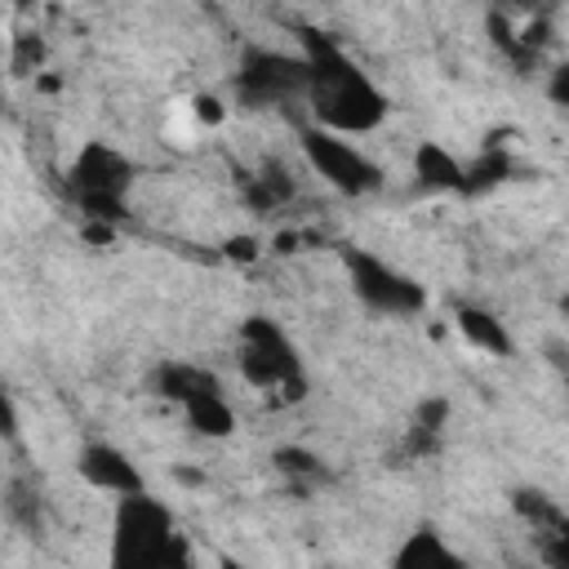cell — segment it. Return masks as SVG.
<instances>
[{"label": "cell", "mask_w": 569, "mask_h": 569, "mask_svg": "<svg viewBox=\"0 0 569 569\" xmlns=\"http://www.w3.org/2000/svg\"><path fill=\"white\" fill-rule=\"evenodd\" d=\"M40 62H44V40L18 36L13 40V53H9V71L13 76H31V71H40Z\"/></svg>", "instance_id": "cell-19"}, {"label": "cell", "mask_w": 569, "mask_h": 569, "mask_svg": "<svg viewBox=\"0 0 569 569\" xmlns=\"http://www.w3.org/2000/svg\"><path fill=\"white\" fill-rule=\"evenodd\" d=\"M191 116H196L200 124H222L227 107H222V98H213V93H196V98H191Z\"/></svg>", "instance_id": "cell-22"}, {"label": "cell", "mask_w": 569, "mask_h": 569, "mask_svg": "<svg viewBox=\"0 0 569 569\" xmlns=\"http://www.w3.org/2000/svg\"><path fill=\"white\" fill-rule=\"evenodd\" d=\"M342 267H347V280H351V293L369 307V311H378V316H418L422 307H427V289L409 276V271H400V267H391L387 258H378V253H369V249H342Z\"/></svg>", "instance_id": "cell-6"}, {"label": "cell", "mask_w": 569, "mask_h": 569, "mask_svg": "<svg viewBox=\"0 0 569 569\" xmlns=\"http://www.w3.org/2000/svg\"><path fill=\"white\" fill-rule=\"evenodd\" d=\"M565 387H569V365H565Z\"/></svg>", "instance_id": "cell-29"}, {"label": "cell", "mask_w": 569, "mask_h": 569, "mask_svg": "<svg viewBox=\"0 0 569 569\" xmlns=\"http://www.w3.org/2000/svg\"><path fill=\"white\" fill-rule=\"evenodd\" d=\"M391 569H467V560L449 547V538L431 525H418L400 538V547L391 551Z\"/></svg>", "instance_id": "cell-9"}, {"label": "cell", "mask_w": 569, "mask_h": 569, "mask_svg": "<svg viewBox=\"0 0 569 569\" xmlns=\"http://www.w3.org/2000/svg\"><path fill=\"white\" fill-rule=\"evenodd\" d=\"M560 311H565V316H569V293H565V298H560Z\"/></svg>", "instance_id": "cell-28"}, {"label": "cell", "mask_w": 569, "mask_h": 569, "mask_svg": "<svg viewBox=\"0 0 569 569\" xmlns=\"http://www.w3.org/2000/svg\"><path fill=\"white\" fill-rule=\"evenodd\" d=\"M507 173H511V160H507V151L489 147V151H480V156L467 164V178H462V196L489 191V187H498Z\"/></svg>", "instance_id": "cell-15"}, {"label": "cell", "mask_w": 569, "mask_h": 569, "mask_svg": "<svg viewBox=\"0 0 569 569\" xmlns=\"http://www.w3.org/2000/svg\"><path fill=\"white\" fill-rule=\"evenodd\" d=\"M511 511H516V516H520V520H525L533 533L551 529V525L565 516V511H560V507H556V502H551L542 489H516V493H511Z\"/></svg>", "instance_id": "cell-16"}, {"label": "cell", "mask_w": 569, "mask_h": 569, "mask_svg": "<svg viewBox=\"0 0 569 569\" xmlns=\"http://www.w3.org/2000/svg\"><path fill=\"white\" fill-rule=\"evenodd\" d=\"M271 462H276V471L284 480H298V485H320L325 480V462L311 449H302V445H280L271 453Z\"/></svg>", "instance_id": "cell-14"}, {"label": "cell", "mask_w": 569, "mask_h": 569, "mask_svg": "<svg viewBox=\"0 0 569 569\" xmlns=\"http://www.w3.org/2000/svg\"><path fill=\"white\" fill-rule=\"evenodd\" d=\"M151 387H156L160 400H169V405L182 409L187 400H196L200 391H218L222 382H218V373H209V369H200V365H187V360H160L156 373H151Z\"/></svg>", "instance_id": "cell-11"}, {"label": "cell", "mask_w": 569, "mask_h": 569, "mask_svg": "<svg viewBox=\"0 0 569 569\" xmlns=\"http://www.w3.org/2000/svg\"><path fill=\"white\" fill-rule=\"evenodd\" d=\"M258 253H262L258 236H227V244H222V258H231V262H258Z\"/></svg>", "instance_id": "cell-21"}, {"label": "cell", "mask_w": 569, "mask_h": 569, "mask_svg": "<svg viewBox=\"0 0 569 569\" xmlns=\"http://www.w3.org/2000/svg\"><path fill=\"white\" fill-rule=\"evenodd\" d=\"M67 191L84 222H124L129 218V191H133V160L116 151L111 142H80V151L67 164Z\"/></svg>", "instance_id": "cell-4"}, {"label": "cell", "mask_w": 569, "mask_h": 569, "mask_svg": "<svg viewBox=\"0 0 569 569\" xmlns=\"http://www.w3.org/2000/svg\"><path fill=\"white\" fill-rule=\"evenodd\" d=\"M80 236H84L89 244H111V240H116V227H111V222H84Z\"/></svg>", "instance_id": "cell-24"}, {"label": "cell", "mask_w": 569, "mask_h": 569, "mask_svg": "<svg viewBox=\"0 0 569 569\" xmlns=\"http://www.w3.org/2000/svg\"><path fill=\"white\" fill-rule=\"evenodd\" d=\"M293 244H298L293 231H280V236H276V253H293Z\"/></svg>", "instance_id": "cell-25"}, {"label": "cell", "mask_w": 569, "mask_h": 569, "mask_svg": "<svg viewBox=\"0 0 569 569\" xmlns=\"http://www.w3.org/2000/svg\"><path fill=\"white\" fill-rule=\"evenodd\" d=\"M298 147L307 156V164L338 191V196H373L382 187V169L351 142V138H338L329 129H316V124H302L298 129Z\"/></svg>", "instance_id": "cell-7"}, {"label": "cell", "mask_w": 569, "mask_h": 569, "mask_svg": "<svg viewBox=\"0 0 569 569\" xmlns=\"http://www.w3.org/2000/svg\"><path fill=\"white\" fill-rule=\"evenodd\" d=\"M453 329L462 333V342H471V347L485 351V356H498V360H511V356H516L511 329H507L489 307H476V302L453 307Z\"/></svg>", "instance_id": "cell-10"}, {"label": "cell", "mask_w": 569, "mask_h": 569, "mask_svg": "<svg viewBox=\"0 0 569 569\" xmlns=\"http://www.w3.org/2000/svg\"><path fill=\"white\" fill-rule=\"evenodd\" d=\"M307 84H311V67L298 53L284 49H262L249 44L240 67H236V102L240 107H284V102H307Z\"/></svg>", "instance_id": "cell-5"}, {"label": "cell", "mask_w": 569, "mask_h": 569, "mask_svg": "<svg viewBox=\"0 0 569 569\" xmlns=\"http://www.w3.org/2000/svg\"><path fill=\"white\" fill-rule=\"evenodd\" d=\"M489 36H493V44H498V49H502L511 62H520V67L538 58V53H529V49H525L520 27H511V18H507V13H489Z\"/></svg>", "instance_id": "cell-17"}, {"label": "cell", "mask_w": 569, "mask_h": 569, "mask_svg": "<svg viewBox=\"0 0 569 569\" xmlns=\"http://www.w3.org/2000/svg\"><path fill=\"white\" fill-rule=\"evenodd\" d=\"M218 569H249L244 560H236V556H218Z\"/></svg>", "instance_id": "cell-26"}, {"label": "cell", "mask_w": 569, "mask_h": 569, "mask_svg": "<svg viewBox=\"0 0 569 569\" xmlns=\"http://www.w3.org/2000/svg\"><path fill=\"white\" fill-rule=\"evenodd\" d=\"M547 93H551V102L569 107V62H560V67L551 71V80H547Z\"/></svg>", "instance_id": "cell-23"}, {"label": "cell", "mask_w": 569, "mask_h": 569, "mask_svg": "<svg viewBox=\"0 0 569 569\" xmlns=\"http://www.w3.org/2000/svg\"><path fill=\"white\" fill-rule=\"evenodd\" d=\"M76 471H80V480L89 489H98L107 498H129V493L147 489L138 462L120 445H111V440H84L80 453H76Z\"/></svg>", "instance_id": "cell-8"}, {"label": "cell", "mask_w": 569, "mask_h": 569, "mask_svg": "<svg viewBox=\"0 0 569 569\" xmlns=\"http://www.w3.org/2000/svg\"><path fill=\"white\" fill-rule=\"evenodd\" d=\"M182 418H187V427L196 436H209V440H227L236 431V409L222 396V387L218 391H200L196 400H187L182 405Z\"/></svg>", "instance_id": "cell-13"}, {"label": "cell", "mask_w": 569, "mask_h": 569, "mask_svg": "<svg viewBox=\"0 0 569 569\" xmlns=\"http://www.w3.org/2000/svg\"><path fill=\"white\" fill-rule=\"evenodd\" d=\"M236 365L249 387L271 396L276 405H302L307 400V369L293 347V338L271 316H244L236 329Z\"/></svg>", "instance_id": "cell-3"}, {"label": "cell", "mask_w": 569, "mask_h": 569, "mask_svg": "<svg viewBox=\"0 0 569 569\" xmlns=\"http://www.w3.org/2000/svg\"><path fill=\"white\" fill-rule=\"evenodd\" d=\"M445 418H449V400H445V396H431V400H422V405H418L413 427H418V431H427V436H440V431H445Z\"/></svg>", "instance_id": "cell-20"}, {"label": "cell", "mask_w": 569, "mask_h": 569, "mask_svg": "<svg viewBox=\"0 0 569 569\" xmlns=\"http://www.w3.org/2000/svg\"><path fill=\"white\" fill-rule=\"evenodd\" d=\"M4 507H9V520H18L22 529H40V502H36V493L22 485V480H13L9 485V498H4Z\"/></svg>", "instance_id": "cell-18"}, {"label": "cell", "mask_w": 569, "mask_h": 569, "mask_svg": "<svg viewBox=\"0 0 569 569\" xmlns=\"http://www.w3.org/2000/svg\"><path fill=\"white\" fill-rule=\"evenodd\" d=\"M560 538H565V542H569V511H565V516H560Z\"/></svg>", "instance_id": "cell-27"}, {"label": "cell", "mask_w": 569, "mask_h": 569, "mask_svg": "<svg viewBox=\"0 0 569 569\" xmlns=\"http://www.w3.org/2000/svg\"><path fill=\"white\" fill-rule=\"evenodd\" d=\"M302 58L311 67L307 107L311 124L329 129L338 138H360L382 129L391 116V98L369 80V71L325 31H302Z\"/></svg>", "instance_id": "cell-1"}, {"label": "cell", "mask_w": 569, "mask_h": 569, "mask_svg": "<svg viewBox=\"0 0 569 569\" xmlns=\"http://www.w3.org/2000/svg\"><path fill=\"white\" fill-rule=\"evenodd\" d=\"M107 569H196V547L178 529L169 502L142 493L116 498Z\"/></svg>", "instance_id": "cell-2"}, {"label": "cell", "mask_w": 569, "mask_h": 569, "mask_svg": "<svg viewBox=\"0 0 569 569\" xmlns=\"http://www.w3.org/2000/svg\"><path fill=\"white\" fill-rule=\"evenodd\" d=\"M413 178L427 191H462L467 164L445 142H418L413 147Z\"/></svg>", "instance_id": "cell-12"}]
</instances>
